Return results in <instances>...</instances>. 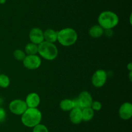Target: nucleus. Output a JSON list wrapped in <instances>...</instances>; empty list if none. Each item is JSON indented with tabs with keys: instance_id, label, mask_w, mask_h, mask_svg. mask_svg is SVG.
Instances as JSON below:
<instances>
[{
	"instance_id": "obj_1",
	"label": "nucleus",
	"mask_w": 132,
	"mask_h": 132,
	"mask_svg": "<svg viewBox=\"0 0 132 132\" xmlns=\"http://www.w3.org/2000/svg\"><path fill=\"white\" fill-rule=\"evenodd\" d=\"M21 116L22 124L28 128H33L36 125L40 124L42 120V113L37 107H28Z\"/></svg>"
},
{
	"instance_id": "obj_2",
	"label": "nucleus",
	"mask_w": 132,
	"mask_h": 132,
	"mask_svg": "<svg viewBox=\"0 0 132 132\" xmlns=\"http://www.w3.org/2000/svg\"><path fill=\"white\" fill-rule=\"evenodd\" d=\"M98 25L104 30L112 29L118 25L119 19L115 12L110 10L103 11L98 16Z\"/></svg>"
},
{
	"instance_id": "obj_3",
	"label": "nucleus",
	"mask_w": 132,
	"mask_h": 132,
	"mask_svg": "<svg viewBox=\"0 0 132 132\" xmlns=\"http://www.w3.org/2000/svg\"><path fill=\"white\" fill-rule=\"evenodd\" d=\"M77 33L72 28L67 27L57 31V41L64 47H70L76 43L77 40Z\"/></svg>"
},
{
	"instance_id": "obj_4",
	"label": "nucleus",
	"mask_w": 132,
	"mask_h": 132,
	"mask_svg": "<svg viewBox=\"0 0 132 132\" xmlns=\"http://www.w3.org/2000/svg\"><path fill=\"white\" fill-rule=\"evenodd\" d=\"M39 56L46 60H54L58 56V49L53 43L43 41L38 45Z\"/></svg>"
},
{
	"instance_id": "obj_5",
	"label": "nucleus",
	"mask_w": 132,
	"mask_h": 132,
	"mask_svg": "<svg viewBox=\"0 0 132 132\" xmlns=\"http://www.w3.org/2000/svg\"><path fill=\"white\" fill-rule=\"evenodd\" d=\"M10 112L15 115H21L28 108L25 101L21 99H15L12 100L9 105Z\"/></svg>"
},
{
	"instance_id": "obj_6",
	"label": "nucleus",
	"mask_w": 132,
	"mask_h": 132,
	"mask_svg": "<svg viewBox=\"0 0 132 132\" xmlns=\"http://www.w3.org/2000/svg\"><path fill=\"white\" fill-rule=\"evenodd\" d=\"M75 101H76V106L82 109L86 108V107H91L93 99L91 94L88 91H83L80 93L77 99Z\"/></svg>"
},
{
	"instance_id": "obj_7",
	"label": "nucleus",
	"mask_w": 132,
	"mask_h": 132,
	"mask_svg": "<svg viewBox=\"0 0 132 132\" xmlns=\"http://www.w3.org/2000/svg\"><path fill=\"white\" fill-rule=\"evenodd\" d=\"M108 78L106 71L103 69H98L92 76L91 81L93 85L97 88H100L104 86Z\"/></svg>"
},
{
	"instance_id": "obj_8",
	"label": "nucleus",
	"mask_w": 132,
	"mask_h": 132,
	"mask_svg": "<svg viewBox=\"0 0 132 132\" xmlns=\"http://www.w3.org/2000/svg\"><path fill=\"white\" fill-rule=\"evenodd\" d=\"M22 62L24 67L29 70L37 69L41 65V57L37 54L26 55Z\"/></svg>"
},
{
	"instance_id": "obj_9",
	"label": "nucleus",
	"mask_w": 132,
	"mask_h": 132,
	"mask_svg": "<svg viewBox=\"0 0 132 132\" xmlns=\"http://www.w3.org/2000/svg\"><path fill=\"white\" fill-rule=\"evenodd\" d=\"M29 39L30 42L39 45L44 41L43 31L37 27L32 28L29 32Z\"/></svg>"
},
{
	"instance_id": "obj_10",
	"label": "nucleus",
	"mask_w": 132,
	"mask_h": 132,
	"mask_svg": "<svg viewBox=\"0 0 132 132\" xmlns=\"http://www.w3.org/2000/svg\"><path fill=\"white\" fill-rule=\"evenodd\" d=\"M119 115L122 120H128L132 116V104L130 102H124L119 107Z\"/></svg>"
},
{
	"instance_id": "obj_11",
	"label": "nucleus",
	"mask_w": 132,
	"mask_h": 132,
	"mask_svg": "<svg viewBox=\"0 0 132 132\" xmlns=\"http://www.w3.org/2000/svg\"><path fill=\"white\" fill-rule=\"evenodd\" d=\"M24 101H25L27 107L35 108V107H38L39 105L40 104L41 99H40L39 95L37 93L32 92L27 96Z\"/></svg>"
},
{
	"instance_id": "obj_12",
	"label": "nucleus",
	"mask_w": 132,
	"mask_h": 132,
	"mask_svg": "<svg viewBox=\"0 0 132 132\" xmlns=\"http://www.w3.org/2000/svg\"><path fill=\"white\" fill-rule=\"evenodd\" d=\"M70 120L73 124H79L82 122V109L79 107H75L70 111Z\"/></svg>"
},
{
	"instance_id": "obj_13",
	"label": "nucleus",
	"mask_w": 132,
	"mask_h": 132,
	"mask_svg": "<svg viewBox=\"0 0 132 132\" xmlns=\"http://www.w3.org/2000/svg\"><path fill=\"white\" fill-rule=\"evenodd\" d=\"M44 41L50 43H55L57 41V31L52 28H47L43 32Z\"/></svg>"
},
{
	"instance_id": "obj_14",
	"label": "nucleus",
	"mask_w": 132,
	"mask_h": 132,
	"mask_svg": "<svg viewBox=\"0 0 132 132\" xmlns=\"http://www.w3.org/2000/svg\"><path fill=\"white\" fill-rule=\"evenodd\" d=\"M59 107L61 109L64 111H70L75 107H76V104L75 100L65 98L61 101L59 104Z\"/></svg>"
},
{
	"instance_id": "obj_15",
	"label": "nucleus",
	"mask_w": 132,
	"mask_h": 132,
	"mask_svg": "<svg viewBox=\"0 0 132 132\" xmlns=\"http://www.w3.org/2000/svg\"><path fill=\"white\" fill-rule=\"evenodd\" d=\"M104 30L99 25H95L89 29L88 33L91 37L94 38H98L104 34Z\"/></svg>"
},
{
	"instance_id": "obj_16",
	"label": "nucleus",
	"mask_w": 132,
	"mask_h": 132,
	"mask_svg": "<svg viewBox=\"0 0 132 132\" xmlns=\"http://www.w3.org/2000/svg\"><path fill=\"white\" fill-rule=\"evenodd\" d=\"M24 53L26 55L37 54L38 52V45L30 42L27 43L24 47Z\"/></svg>"
},
{
	"instance_id": "obj_17",
	"label": "nucleus",
	"mask_w": 132,
	"mask_h": 132,
	"mask_svg": "<svg viewBox=\"0 0 132 132\" xmlns=\"http://www.w3.org/2000/svg\"><path fill=\"white\" fill-rule=\"evenodd\" d=\"M82 121H90L94 116V111L91 107H86L82 109Z\"/></svg>"
},
{
	"instance_id": "obj_18",
	"label": "nucleus",
	"mask_w": 132,
	"mask_h": 132,
	"mask_svg": "<svg viewBox=\"0 0 132 132\" xmlns=\"http://www.w3.org/2000/svg\"><path fill=\"white\" fill-rule=\"evenodd\" d=\"M10 83V80L9 76L5 74H0V87L7 88Z\"/></svg>"
},
{
	"instance_id": "obj_19",
	"label": "nucleus",
	"mask_w": 132,
	"mask_h": 132,
	"mask_svg": "<svg viewBox=\"0 0 132 132\" xmlns=\"http://www.w3.org/2000/svg\"><path fill=\"white\" fill-rule=\"evenodd\" d=\"M13 55L15 60L18 61H23V59L25 58L26 54L24 50L21 49H16L13 53Z\"/></svg>"
},
{
	"instance_id": "obj_20",
	"label": "nucleus",
	"mask_w": 132,
	"mask_h": 132,
	"mask_svg": "<svg viewBox=\"0 0 132 132\" xmlns=\"http://www.w3.org/2000/svg\"><path fill=\"white\" fill-rule=\"evenodd\" d=\"M32 132H49V131L46 126L40 123L34 127Z\"/></svg>"
},
{
	"instance_id": "obj_21",
	"label": "nucleus",
	"mask_w": 132,
	"mask_h": 132,
	"mask_svg": "<svg viewBox=\"0 0 132 132\" xmlns=\"http://www.w3.org/2000/svg\"><path fill=\"white\" fill-rule=\"evenodd\" d=\"M91 107L94 111H100L102 108V104L99 101L95 100V101H93L91 105Z\"/></svg>"
},
{
	"instance_id": "obj_22",
	"label": "nucleus",
	"mask_w": 132,
	"mask_h": 132,
	"mask_svg": "<svg viewBox=\"0 0 132 132\" xmlns=\"http://www.w3.org/2000/svg\"><path fill=\"white\" fill-rule=\"evenodd\" d=\"M6 113L5 109L3 107H0V122H2L6 119Z\"/></svg>"
},
{
	"instance_id": "obj_23",
	"label": "nucleus",
	"mask_w": 132,
	"mask_h": 132,
	"mask_svg": "<svg viewBox=\"0 0 132 132\" xmlns=\"http://www.w3.org/2000/svg\"><path fill=\"white\" fill-rule=\"evenodd\" d=\"M104 34H105L106 36H108V37H111L113 35V31L112 29H106L104 31Z\"/></svg>"
},
{
	"instance_id": "obj_24",
	"label": "nucleus",
	"mask_w": 132,
	"mask_h": 132,
	"mask_svg": "<svg viewBox=\"0 0 132 132\" xmlns=\"http://www.w3.org/2000/svg\"><path fill=\"white\" fill-rule=\"evenodd\" d=\"M127 69L129 71H132V63H128L127 65Z\"/></svg>"
},
{
	"instance_id": "obj_25",
	"label": "nucleus",
	"mask_w": 132,
	"mask_h": 132,
	"mask_svg": "<svg viewBox=\"0 0 132 132\" xmlns=\"http://www.w3.org/2000/svg\"><path fill=\"white\" fill-rule=\"evenodd\" d=\"M129 78H130V81L132 80V71H130V74H129Z\"/></svg>"
},
{
	"instance_id": "obj_26",
	"label": "nucleus",
	"mask_w": 132,
	"mask_h": 132,
	"mask_svg": "<svg viewBox=\"0 0 132 132\" xmlns=\"http://www.w3.org/2000/svg\"><path fill=\"white\" fill-rule=\"evenodd\" d=\"M6 0H0V4L3 5V4H5L6 3Z\"/></svg>"
}]
</instances>
